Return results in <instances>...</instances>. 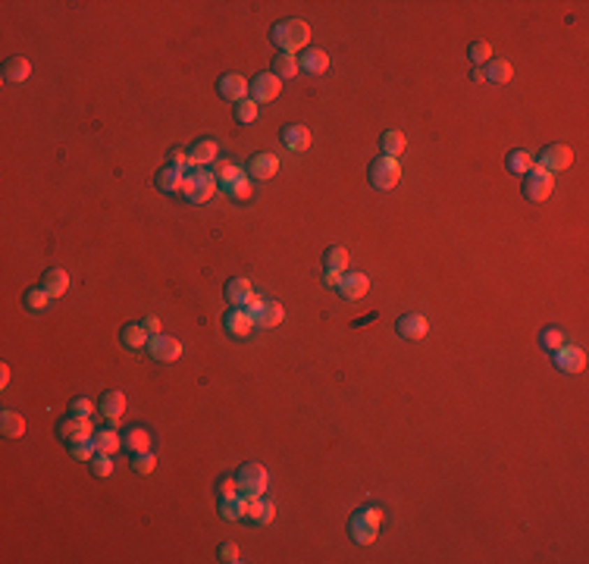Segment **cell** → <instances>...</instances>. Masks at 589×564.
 Returning a JSON list of instances; mask_svg holds the SVG:
<instances>
[{"label":"cell","instance_id":"obj_50","mask_svg":"<svg viewBox=\"0 0 589 564\" xmlns=\"http://www.w3.org/2000/svg\"><path fill=\"white\" fill-rule=\"evenodd\" d=\"M263 304H267V301H263L261 295H251V298H248V304H245V310H248L251 317H257V314L263 310Z\"/></svg>","mask_w":589,"mask_h":564},{"label":"cell","instance_id":"obj_38","mask_svg":"<svg viewBox=\"0 0 589 564\" xmlns=\"http://www.w3.org/2000/svg\"><path fill=\"white\" fill-rule=\"evenodd\" d=\"M467 57L477 63V66H486V63L492 60V44L489 41H474L467 48Z\"/></svg>","mask_w":589,"mask_h":564},{"label":"cell","instance_id":"obj_13","mask_svg":"<svg viewBox=\"0 0 589 564\" xmlns=\"http://www.w3.org/2000/svg\"><path fill=\"white\" fill-rule=\"evenodd\" d=\"M217 88H219V97H226V101H232V103H242V101H248L251 82H245V75L229 73L217 82Z\"/></svg>","mask_w":589,"mask_h":564},{"label":"cell","instance_id":"obj_47","mask_svg":"<svg viewBox=\"0 0 589 564\" xmlns=\"http://www.w3.org/2000/svg\"><path fill=\"white\" fill-rule=\"evenodd\" d=\"M219 561H226V564L238 561V546H235V542H223V546H219Z\"/></svg>","mask_w":589,"mask_h":564},{"label":"cell","instance_id":"obj_40","mask_svg":"<svg viewBox=\"0 0 589 564\" xmlns=\"http://www.w3.org/2000/svg\"><path fill=\"white\" fill-rule=\"evenodd\" d=\"M226 194H229V198H235V201H251L254 188H251L248 176H242V179H235V182H232L229 188H226Z\"/></svg>","mask_w":589,"mask_h":564},{"label":"cell","instance_id":"obj_1","mask_svg":"<svg viewBox=\"0 0 589 564\" xmlns=\"http://www.w3.org/2000/svg\"><path fill=\"white\" fill-rule=\"evenodd\" d=\"M273 41H276V48H282V54H295V50L307 48L310 25L301 22V19H282L273 29Z\"/></svg>","mask_w":589,"mask_h":564},{"label":"cell","instance_id":"obj_14","mask_svg":"<svg viewBox=\"0 0 589 564\" xmlns=\"http://www.w3.org/2000/svg\"><path fill=\"white\" fill-rule=\"evenodd\" d=\"M335 291H339L345 301H358V298H364L367 291H370V280H367L364 273H345Z\"/></svg>","mask_w":589,"mask_h":564},{"label":"cell","instance_id":"obj_34","mask_svg":"<svg viewBox=\"0 0 589 564\" xmlns=\"http://www.w3.org/2000/svg\"><path fill=\"white\" fill-rule=\"evenodd\" d=\"M273 73L279 75V79H295V75L301 73V63H298L295 54H279L273 63Z\"/></svg>","mask_w":589,"mask_h":564},{"label":"cell","instance_id":"obj_15","mask_svg":"<svg viewBox=\"0 0 589 564\" xmlns=\"http://www.w3.org/2000/svg\"><path fill=\"white\" fill-rule=\"evenodd\" d=\"M426 333H430V323H426V317L420 314H405L398 320V335L407 342H420L426 339Z\"/></svg>","mask_w":589,"mask_h":564},{"label":"cell","instance_id":"obj_6","mask_svg":"<svg viewBox=\"0 0 589 564\" xmlns=\"http://www.w3.org/2000/svg\"><path fill=\"white\" fill-rule=\"evenodd\" d=\"M235 479H238L242 496H263L270 486V473H267V468H261V464H245V468L235 473Z\"/></svg>","mask_w":589,"mask_h":564},{"label":"cell","instance_id":"obj_5","mask_svg":"<svg viewBox=\"0 0 589 564\" xmlns=\"http://www.w3.org/2000/svg\"><path fill=\"white\" fill-rule=\"evenodd\" d=\"M57 436L66 439L69 445L82 442V439H94V424L85 417V414H73V411H69V417H63L60 424H57Z\"/></svg>","mask_w":589,"mask_h":564},{"label":"cell","instance_id":"obj_23","mask_svg":"<svg viewBox=\"0 0 589 564\" xmlns=\"http://www.w3.org/2000/svg\"><path fill=\"white\" fill-rule=\"evenodd\" d=\"M119 335H122V345L132 348V352H145L147 342H151V333H147L141 323H129V326L122 329Z\"/></svg>","mask_w":589,"mask_h":564},{"label":"cell","instance_id":"obj_10","mask_svg":"<svg viewBox=\"0 0 589 564\" xmlns=\"http://www.w3.org/2000/svg\"><path fill=\"white\" fill-rule=\"evenodd\" d=\"M574 164V151L567 145H548L546 151L539 154V164L536 166H542L546 173H561V170H567V166Z\"/></svg>","mask_w":589,"mask_h":564},{"label":"cell","instance_id":"obj_30","mask_svg":"<svg viewBox=\"0 0 589 564\" xmlns=\"http://www.w3.org/2000/svg\"><path fill=\"white\" fill-rule=\"evenodd\" d=\"M94 449L103 455H116L122 449V436L116 430H94Z\"/></svg>","mask_w":589,"mask_h":564},{"label":"cell","instance_id":"obj_7","mask_svg":"<svg viewBox=\"0 0 589 564\" xmlns=\"http://www.w3.org/2000/svg\"><path fill=\"white\" fill-rule=\"evenodd\" d=\"M555 191V176L552 173H546L542 166H533V170L527 173V179H523V194H527V201H546L548 194Z\"/></svg>","mask_w":589,"mask_h":564},{"label":"cell","instance_id":"obj_36","mask_svg":"<svg viewBox=\"0 0 589 564\" xmlns=\"http://www.w3.org/2000/svg\"><path fill=\"white\" fill-rule=\"evenodd\" d=\"M539 342H542V348L546 352H558L561 345H565V329H558V326H546L542 329V335H539Z\"/></svg>","mask_w":589,"mask_h":564},{"label":"cell","instance_id":"obj_22","mask_svg":"<svg viewBox=\"0 0 589 564\" xmlns=\"http://www.w3.org/2000/svg\"><path fill=\"white\" fill-rule=\"evenodd\" d=\"M122 449L138 455V451H151V433L145 426H132V430L122 433Z\"/></svg>","mask_w":589,"mask_h":564},{"label":"cell","instance_id":"obj_4","mask_svg":"<svg viewBox=\"0 0 589 564\" xmlns=\"http://www.w3.org/2000/svg\"><path fill=\"white\" fill-rule=\"evenodd\" d=\"M401 182V166L395 157H377L370 164V185L379 188V191H389Z\"/></svg>","mask_w":589,"mask_h":564},{"label":"cell","instance_id":"obj_8","mask_svg":"<svg viewBox=\"0 0 589 564\" xmlns=\"http://www.w3.org/2000/svg\"><path fill=\"white\" fill-rule=\"evenodd\" d=\"M147 354H151L154 361H160V364H173V361L182 358V342L157 333V335H151V342H147Z\"/></svg>","mask_w":589,"mask_h":564},{"label":"cell","instance_id":"obj_21","mask_svg":"<svg viewBox=\"0 0 589 564\" xmlns=\"http://www.w3.org/2000/svg\"><path fill=\"white\" fill-rule=\"evenodd\" d=\"M31 75V63L25 60V57H10L3 66V82H10V85H22V82H29Z\"/></svg>","mask_w":589,"mask_h":564},{"label":"cell","instance_id":"obj_20","mask_svg":"<svg viewBox=\"0 0 589 564\" xmlns=\"http://www.w3.org/2000/svg\"><path fill=\"white\" fill-rule=\"evenodd\" d=\"M219 157V145L213 138H201L195 141V147H191V154H189V164L191 166H207V164H213V160Z\"/></svg>","mask_w":589,"mask_h":564},{"label":"cell","instance_id":"obj_28","mask_svg":"<svg viewBox=\"0 0 589 564\" xmlns=\"http://www.w3.org/2000/svg\"><path fill=\"white\" fill-rule=\"evenodd\" d=\"M348 248L345 245H329L326 248V254H323V267L326 270H335V273H345L348 270Z\"/></svg>","mask_w":589,"mask_h":564},{"label":"cell","instance_id":"obj_12","mask_svg":"<svg viewBox=\"0 0 589 564\" xmlns=\"http://www.w3.org/2000/svg\"><path fill=\"white\" fill-rule=\"evenodd\" d=\"M555 364H558V370L565 373H580L586 367V352L580 345H561L558 352H555Z\"/></svg>","mask_w":589,"mask_h":564},{"label":"cell","instance_id":"obj_17","mask_svg":"<svg viewBox=\"0 0 589 564\" xmlns=\"http://www.w3.org/2000/svg\"><path fill=\"white\" fill-rule=\"evenodd\" d=\"M248 173L254 179H261V182H267V179H273L276 173H279V157H276V154H254Z\"/></svg>","mask_w":589,"mask_h":564},{"label":"cell","instance_id":"obj_52","mask_svg":"<svg viewBox=\"0 0 589 564\" xmlns=\"http://www.w3.org/2000/svg\"><path fill=\"white\" fill-rule=\"evenodd\" d=\"M273 521H276V505H263L261 521H257V523H273Z\"/></svg>","mask_w":589,"mask_h":564},{"label":"cell","instance_id":"obj_18","mask_svg":"<svg viewBox=\"0 0 589 564\" xmlns=\"http://www.w3.org/2000/svg\"><path fill=\"white\" fill-rule=\"evenodd\" d=\"M282 145H286L289 151H295V154H304V151L310 147V132H307V126H298V122L286 126V129H282Z\"/></svg>","mask_w":589,"mask_h":564},{"label":"cell","instance_id":"obj_29","mask_svg":"<svg viewBox=\"0 0 589 564\" xmlns=\"http://www.w3.org/2000/svg\"><path fill=\"white\" fill-rule=\"evenodd\" d=\"M298 63H301L304 73L320 75V73H326V69H329V54H326V50H307L304 57H298Z\"/></svg>","mask_w":589,"mask_h":564},{"label":"cell","instance_id":"obj_43","mask_svg":"<svg viewBox=\"0 0 589 564\" xmlns=\"http://www.w3.org/2000/svg\"><path fill=\"white\" fill-rule=\"evenodd\" d=\"M69 449H73V458H79V461H92V458L98 455V449H94V439H82V442H73Z\"/></svg>","mask_w":589,"mask_h":564},{"label":"cell","instance_id":"obj_49","mask_svg":"<svg viewBox=\"0 0 589 564\" xmlns=\"http://www.w3.org/2000/svg\"><path fill=\"white\" fill-rule=\"evenodd\" d=\"M69 411H73V414H85V417H92V414H94V405H92L88 398H75L73 405H69Z\"/></svg>","mask_w":589,"mask_h":564},{"label":"cell","instance_id":"obj_39","mask_svg":"<svg viewBox=\"0 0 589 564\" xmlns=\"http://www.w3.org/2000/svg\"><path fill=\"white\" fill-rule=\"evenodd\" d=\"M213 176H217V182H219V185H223V188H229L232 182H235V179H242V176H245V173H242V170H238V166H235V164H219V170H217V173H213Z\"/></svg>","mask_w":589,"mask_h":564},{"label":"cell","instance_id":"obj_19","mask_svg":"<svg viewBox=\"0 0 589 564\" xmlns=\"http://www.w3.org/2000/svg\"><path fill=\"white\" fill-rule=\"evenodd\" d=\"M98 407H101V414H103L107 420L119 424V417L126 414V395H122L119 389H110V392L101 398V405H98Z\"/></svg>","mask_w":589,"mask_h":564},{"label":"cell","instance_id":"obj_9","mask_svg":"<svg viewBox=\"0 0 589 564\" xmlns=\"http://www.w3.org/2000/svg\"><path fill=\"white\" fill-rule=\"evenodd\" d=\"M279 92H282V79L276 73H261L257 79H251V101H257V103L276 101Z\"/></svg>","mask_w":589,"mask_h":564},{"label":"cell","instance_id":"obj_11","mask_svg":"<svg viewBox=\"0 0 589 564\" xmlns=\"http://www.w3.org/2000/svg\"><path fill=\"white\" fill-rule=\"evenodd\" d=\"M223 323H226V333H232L235 339H248V335H251V329L257 326V323H254V317H251L245 308H232V310H226Z\"/></svg>","mask_w":589,"mask_h":564},{"label":"cell","instance_id":"obj_42","mask_svg":"<svg viewBox=\"0 0 589 564\" xmlns=\"http://www.w3.org/2000/svg\"><path fill=\"white\" fill-rule=\"evenodd\" d=\"M238 498H219V514H223L226 521H242V505H238Z\"/></svg>","mask_w":589,"mask_h":564},{"label":"cell","instance_id":"obj_33","mask_svg":"<svg viewBox=\"0 0 589 564\" xmlns=\"http://www.w3.org/2000/svg\"><path fill=\"white\" fill-rule=\"evenodd\" d=\"M405 147H407L405 132H398V129H389V132L383 135V157H395V160H398L401 154H405Z\"/></svg>","mask_w":589,"mask_h":564},{"label":"cell","instance_id":"obj_16","mask_svg":"<svg viewBox=\"0 0 589 564\" xmlns=\"http://www.w3.org/2000/svg\"><path fill=\"white\" fill-rule=\"evenodd\" d=\"M511 75H514V66L508 60H489L483 69H477V79L492 82V85H504V82H511Z\"/></svg>","mask_w":589,"mask_h":564},{"label":"cell","instance_id":"obj_51","mask_svg":"<svg viewBox=\"0 0 589 564\" xmlns=\"http://www.w3.org/2000/svg\"><path fill=\"white\" fill-rule=\"evenodd\" d=\"M342 276H345V273H335V270H326V273H323V282H326L329 289H339Z\"/></svg>","mask_w":589,"mask_h":564},{"label":"cell","instance_id":"obj_45","mask_svg":"<svg viewBox=\"0 0 589 564\" xmlns=\"http://www.w3.org/2000/svg\"><path fill=\"white\" fill-rule=\"evenodd\" d=\"M235 120L238 122H254L257 120V101H251V97H248V101L238 103V107H235Z\"/></svg>","mask_w":589,"mask_h":564},{"label":"cell","instance_id":"obj_25","mask_svg":"<svg viewBox=\"0 0 589 564\" xmlns=\"http://www.w3.org/2000/svg\"><path fill=\"white\" fill-rule=\"evenodd\" d=\"M251 295H254V289H251V282H248V280H242V276H238V280H232L229 285H226V301H229L232 308H245Z\"/></svg>","mask_w":589,"mask_h":564},{"label":"cell","instance_id":"obj_27","mask_svg":"<svg viewBox=\"0 0 589 564\" xmlns=\"http://www.w3.org/2000/svg\"><path fill=\"white\" fill-rule=\"evenodd\" d=\"M182 179H185V170L166 164L163 170L157 173V188L160 191H182Z\"/></svg>","mask_w":589,"mask_h":564},{"label":"cell","instance_id":"obj_37","mask_svg":"<svg viewBox=\"0 0 589 564\" xmlns=\"http://www.w3.org/2000/svg\"><path fill=\"white\" fill-rule=\"evenodd\" d=\"M48 304H50V295H48L44 289H31V291H25V308H29V310L41 314V310H48Z\"/></svg>","mask_w":589,"mask_h":564},{"label":"cell","instance_id":"obj_2","mask_svg":"<svg viewBox=\"0 0 589 564\" xmlns=\"http://www.w3.org/2000/svg\"><path fill=\"white\" fill-rule=\"evenodd\" d=\"M213 191H217V176L207 173V170H201V166H189V173H185V179H182L185 201H191V204H204V201L213 198Z\"/></svg>","mask_w":589,"mask_h":564},{"label":"cell","instance_id":"obj_32","mask_svg":"<svg viewBox=\"0 0 589 564\" xmlns=\"http://www.w3.org/2000/svg\"><path fill=\"white\" fill-rule=\"evenodd\" d=\"M0 433H3V436H10V439L25 436L22 414H16V411H3V414H0Z\"/></svg>","mask_w":589,"mask_h":564},{"label":"cell","instance_id":"obj_54","mask_svg":"<svg viewBox=\"0 0 589 564\" xmlns=\"http://www.w3.org/2000/svg\"><path fill=\"white\" fill-rule=\"evenodd\" d=\"M0 386H3V389L10 386V367H6V364L0 367Z\"/></svg>","mask_w":589,"mask_h":564},{"label":"cell","instance_id":"obj_53","mask_svg":"<svg viewBox=\"0 0 589 564\" xmlns=\"http://www.w3.org/2000/svg\"><path fill=\"white\" fill-rule=\"evenodd\" d=\"M141 326H145L151 335H157V333H160V320H157V317H145V320H141Z\"/></svg>","mask_w":589,"mask_h":564},{"label":"cell","instance_id":"obj_24","mask_svg":"<svg viewBox=\"0 0 589 564\" xmlns=\"http://www.w3.org/2000/svg\"><path fill=\"white\" fill-rule=\"evenodd\" d=\"M41 289L48 291L50 298H63L69 291V273H63V270H48L41 280Z\"/></svg>","mask_w":589,"mask_h":564},{"label":"cell","instance_id":"obj_26","mask_svg":"<svg viewBox=\"0 0 589 564\" xmlns=\"http://www.w3.org/2000/svg\"><path fill=\"white\" fill-rule=\"evenodd\" d=\"M282 320H286V308H282L279 301H267V304H263V310H261V314L254 317V323H257V326H261V329L279 326Z\"/></svg>","mask_w":589,"mask_h":564},{"label":"cell","instance_id":"obj_41","mask_svg":"<svg viewBox=\"0 0 589 564\" xmlns=\"http://www.w3.org/2000/svg\"><path fill=\"white\" fill-rule=\"evenodd\" d=\"M132 468H135V473H154V468H157V458L151 455V451H138V455L132 458Z\"/></svg>","mask_w":589,"mask_h":564},{"label":"cell","instance_id":"obj_3","mask_svg":"<svg viewBox=\"0 0 589 564\" xmlns=\"http://www.w3.org/2000/svg\"><path fill=\"white\" fill-rule=\"evenodd\" d=\"M379 508H358L348 521V530H351V540L361 542V546H373L379 533Z\"/></svg>","mask_w":589,"mask_h":564},{"label":"cell","instance_id":"obj_46","mask_svg":"<svg viewBox=\"0 0 589 564\" xmlns=\"http://www.w3.org/2000/svg\"><path fill=\"white\" fill-rule=\"evenodd\" d=\"M238 496H242V489H238V479L235 477L219 479V498H238Z\"/></svg>","mask_w":589,"mask_h":564},{"label":"cell","instance_id":"obj_48","mask_svg":"<svg viewBox=\"0 0 589 564\" xmlns=\"http://www.w3.org/2000/svg\"><path fill=\"white\" fill-rule=\"evenodd\" d=\"M170 166H179V170H189V154L182 151V147H176V151H170Z\"/></svg>","mask_w":589,"mask_h":564},{"label":"cell","instance_id":"obj_31","mask_svg":"<svg viewBox=\"0 0 589 564\" xmlns=\"http://www.w3.org/2000/svg\"><path fill=\"white\" fill-rule=\"evenodd\" d=\"M533 166H536V157H533V154H527L523 147H517V151L508 154V170L514 173V176H527Z\"/></svg>","mask_w":589,"mask_h":564},{"label":"cell","instance_id":"obj_35","mask_svg":"<svg viewBox=\"0 0 589 564\" xmlns=\"http://www.w3.org/2000/svg\"><path fill=\"white\" fill-rule=\"evenodd\" d=\"M238 505H242V521L257 523V521H261V511H263V505H267V502H261V496H242V498H238Z\"/></svg>","mask_w":589,"mask_h":564},{"label":"cell","instance_id":"obj_44","mask_svg":"<svg viewBox=\"0 0 589 564\" xmlns=\"http://www.w3.org/2000/svg\"><path fill=\"white\" fill-rule=\"evenodd\" d=\"M92 470H94V477H110V473H113V458L98 451V455L92 458Z\"/></svg>","mask_w":589,"mask_h":564}]
</instances>
